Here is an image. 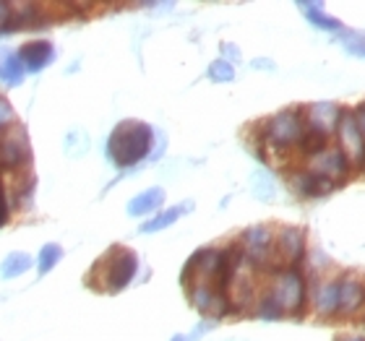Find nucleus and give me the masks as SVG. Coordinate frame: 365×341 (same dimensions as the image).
I'll use <instances>...</instances> for the list:
<instances>
[{
  "mask_svg": "<svg viewBox=\"0 0 365 341\" xmlns=\"http://www.w3.org/2000/svg\"><path fill=\"white\" fill-rule=\"evenodd\" d=\"M149 149H152V130L146 128L144 122H123L110 138V154L120 167H128L133 162L144 159Z\"/></svg>",
  "mask_w": 365,
  "mask_h": 341,
  "instance_id": "obj_1",
  "label": "nucleus"
},
{
  "mask_svg": "<svg viewBox=\"0 0 365 341\" xmlns=\"http://www.w3.org/2000/svg\"><path fill=\"white\" fill-rule=\"evenodd\" d=\"M305 300V284L303 276L295 271V268H282L274 279L272 289L267 292L264 303H261V310L272 315H279V313H289V310H300Z\"/></svg>",
  "mask_w": 365,
  "mask_h": 341,
  "instance_id": "obj_2",
  "label": "nucleus"
},
{
  "mask_svg": "<svg viewBox=\"0 0 365 341\" xmlns=\"http://www.w3.org/2000/svg\"><path fill=\"white\" fill-rule=\"evenodd\" d=\"M97 268L105 273V287L110 289V292H118V289H123L133 279V273H136V256L130 251L118 248V251L110 253Z\"/></svg>",
  "mask_w": 365,
  "mask_h": 341,
  "instance_id": "obj_3",
  "label": "nucleus"
},
{
  "mask_svg": "<svg viewBox=\"0 0 365 341\" xmlns=\"http://www.w3.org/2000/svg\"><path fill=\"white\" fill-rule=\"evenodd\" d=\"M336 136H339V149H342L344 159L350 162V164H355V167H363L365 164V138L360 136L355 115L347 112V110L339 112Z\"/></svg>",
  "mask_w": 365,
  "mask_h": 341,
  "instance_id": "obj_4",
  "label": "nucleus"
},
{
  "mask_svg": "<svg viewBox=\"0 0 365 341\" xmlns=\"http://www.w3.org/2000/svg\"><path fill=\"white\" fill-rule=\"evenodd\" d=\"M347 167H350V162L344 159L342 149L329 144L324 152L308 157V167L305 169L313 174H319V177H324V180H329V182H336L339 177H344Z\"/></svg>",
  "mask_w": 365,
  "mask_h": 341,
  "instance_id": "obj_5",
  "label": "nucleus"
},
{
  "mask_svg": "<svg viewBox=\"0 0 365 341\" xmlns=\"http://www.w3.org/2000/svg\"><path fill=\"white\" fill-rule=\"evenodd\" d=\"M303 256V232L297 227H282L279 235L274 237L272 245V263L292 266Z\"/></svg>",
  "mask_w": 365,
  "mask_h": 341,
  "instance_id": "obj_6",
  "label": "nucleus"
},
{
  "mask_svg": "<svg viewBox=\"0 0 365 341\" xmlns=\"http://www.w3.org/2000/svg\"><path fill=\"white\" fill-rule=\"evenodd\" d=\"M24 162H29V144L24 130L11 128L6 136L0 138V167L3 169H16L21 167Z\"/></svg>",
  "mask_w": 365,
  "mask_h": 341,
  "instance_id": "obj_7",
  "label": "nucleus"
},
{
  "mask_svg": "<svg viewBox=\"0 0 365 341\" xmlns=\"http://www.w3.org/2000/svg\"><path fill=\"white\" fill-rule=\"evenodd\" d=\"M365 303V287L360 284L358 276H344L339 281V308L342 313H355L360 310V305Z\"/></svg>",
  "mask_w": 365,
  "mask_h": 341,
  "instance_id": "obj_8",
  "label": "nucleus"
},
{
  "mask_svg": "<svg viewBox=\"0 0 365 341\" xmlns=\"http://www.w3.org/2000/svg\"><path fill=\"white\" fill-rule=\"evenodd\" d=\"M16 58H19V63H24L29 70H37L53 61V45H50V42H29V45H24L21 50H19Z\"/></svg>",
  "mask_w": 365,
  "mask_h": 341,
  "instance_id": "obj_9",
  "label": "nucleus"
},
{
  "mask_svg": "<svg viewBox=\"0 0 365 341\" xmlns=\"http://www.w3.org/2000/svg\"><path fill=\"white\" fill-rule=\"evenodd\" d=\"M289 182H292V188H295L300 196H324V193H329V190L334 188V182L324 180V177L308 172V169L292 174V180Z\"/></svg>",
  "mask_w": 365,
  "mask_h": 341,
  "instance_id": "obj_10",
  "label": "nucleus"
},
{
  "mask_svg": "<svg viewBox=\"0 0 365 341\" xmlns=\"http://www.w3.org/2000/svg\"><path fill=\"white\" fill-rule=\"evenodd\" d=\"M313 305L319 313H331L339 308V281H327L313 292Z\"/></svg>",
  "mask_w": 365,
  "mask_h": 341,
  "instance_id": "obj_11",
  "label": "nucleus"
},
{
  "mask_svg": "<svg viewBox=\"0 0 365 341\" xmlns=\"http://www.w3.org/2000/svg\"><path fill=\"white\" fill-rule=\"evenodd\" d=\"M162 201V190H149L144 196H138L133 204H130V214H141V211H149L154 206Z\"/></svg>",
  "mask_w": 365,
  "mask_h": 341,
  "instance_id": "obj_12",
  "label": "nucleus"
},
{
  "mask_svg": "<svg viewBox=\"0 0 365 341\" xmlns=\"http://www.w3.org/2000/svg\"><path fill=\"white\" fill-rule=\"evenodd\" d=\"M61 258V248H55V245H47L42 258H39V271H50V266L55 263Z\"/></svg>",
  "mask_w": 365,
  "mask_h": 341,
  "instance_id": "obj_13",
  "label": "nucleus"
},
{
  "mask_svg": "<svg viewBox=\"0 0 365 341\" xmlns=\"http://www.w3.org/2000/svg\"><path fill=\"white\" fill-rule=\"evenodd\" d=\"M11 122H14V110L8 107V102L0 97V133H6L11 128Z\"/></svg>",
  "mask_w": 365,
  "mask_h": 341,
  "instance_id": "obj_14",
  "label": "nucleus"
},
{
  "mask_svg": "<svg viewBox=\"0 0 365 341\" xmlns=\"http://www.w3.org/2000/svg\"><path fill=\"white\" fill-rule=\"evenodd\" d=\"M14 6L11 3H0V29H6V26H14Z\"/></svg>",
  "mask_w": 365,
  "mask_h": 341,
  "instance_id": "obj_15",
  "label": "nucleus"
},
{
  "mask_svg": "<svg viewBox=\"0 0 365 341\" xmlns=\"http://www.w3.org/2000/svg\"><path fill=\"white\" fill-rule=\"evenodd\" d=\"M212 76L214 78H222V81H227L230 76H232V68H230L227 63H217L212 68Z\"/></svg>",
  "mask_w": 365,
  "mask_h": 341,
  "instance_id": "obj_16",
  "label": "nucleus"
},
{
  "mask_svg": "<svg viewBox=\"0 0 365 341\" xmlns=\"http://www.w3.org/2000/svg\"><path fill=\"white\" fill-rule=\"evenodd\" d=\"M175 219H178V211H170V214H165V216H160V219H154L146 229H160V227H165V224H170V221H175Z\"/></svg>",
  "mask_w": 365,
  "mask_h": 341,
  "instance_id": "obj_17",
  "label": "nucleus"
},
{
  "mask_svg": "<svg viewBox=\"0 0 365 341\" xmlns=\"http://www.w3.org/2000/svg\"><path fill=\"white\" fill-rule=\"evenodd\" d=\"M355 122H358V130H360V136L365 138V105L360 107L358 112H355Z\"/></svg>",
  "mask_w": 365,
  "mask_h": 341,
  "instance_id": "obj_18",
  "label": "nucleus"
},
{
  "mask_svg": "<svg viewBox=\"0 0 365 341\" xmlns=\"http://www.w3.org/2000/svg\"><path fill=\"white\" fill-rule=\"evenodd\" d=\"M339 341H363L360 336H344V339H339Z\"/></svg>",
  "mask_w": 365,
  "mask_h": 341,
  "instance_id": "obj_19",
  "label": "nucleus"
},
{
  "mask_svg": "<svg viewBox=\"0 0 365 341\" xmlns=\"http://www.w3.org/2000/svg\"><path fill=\"white\" fill-rule=\"evenodd\" d=\"M0 198H3V182H0Z\"/></svg>",
  "mask_w": 365,
  "mask_h": 341,
  "instance_id": "obj_20",
  "label": "nucleus"
}]
</instances>
